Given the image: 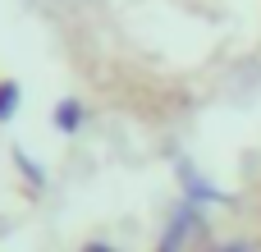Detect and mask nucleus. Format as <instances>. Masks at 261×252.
Returning <instances> with one entry per match:
<instances>
[{"instance_id":"1","label":"nucleus","mask_w":261,"mask_h":252,"mask_svg":"<svg viewBox=\"0 0 261 252\" xmlns=\"http://www.w3.org/2000/svg\"><path fill=\"white\" fill-rule=\"evenodd\" d=\"M206 234V216H202V207L197 202H179L174 211H170V220H165V234H161V243L156 252H184L193 239H202Z\"/></svg>"},{"instance_id":"2","label":"nucleus","mask_w":261,"mask_h":252,"mask_svg":"<svg viewBox=\"0 0 261 252\" xmlns=\"http://www.w3.org/2000/svg\"><path fill=\"white\" fill-rule=\"evenodd\" d=\"M174 174H179V184H184V197H188V202H197V207L225 202V193H220V188H216L211 179H202V174H197V170H193L188 161H179V165H174Z\"/></svg>"},{"instance_id":"3","label":"nucleus","mask_w":261,"mask_h":252,"mask_svg":"<svg viewBox=\"0 0 261 252\" xmlns=\"http://www.w3.org/2000/svg\"><path fill=\"white\" fill-rule=\"evenodd\" d=\"M83 119H87V106H83L78 96H64V101L55 106V129H60V133H78Z\"/></svg>"},{"instance_id":"4","label":"nucleus","mask_w":261,"mask_h":252,"mask_svg":"<svg viewBox=\"0 0 261 252\" xmlns=\"http://www.w3.org/2000/svg\"><path fill=\"white\" fill-rule=\"evenodd\" d=\"M18 101H23V92H18V83H0V124H9L14 119V110H18Z\"/></svg>"},{"instance_id":"5","label":"nucleus","mask_w":261,"mask_h":252,"mask_svg":"<svg viewBox=\"0 0 261 252\" xmlns=\"http://www.w3.org/2000/svg\"><path fill=\"white\" fill-rule=\"evenodd\" d=\"M14 161H18V170L28 174V184H32V188H46V174L32 165V156H28V152H14Z\"/></svg>"},{"instance_id":"6","label":"nucleus","mask_w":261,"mask_h":252,"mask_svg":"<svg viewBox=\"0 0 261 252\" xmlns=\"http://www.w3.org/2000/svg\"><path fill=\"white\" fill-rule=\"evenodd\" d=\"M78 252H119L115 243H106V239H92V243H83Z\"/></svg>"},{"instance_id":"7","label":"nucleus","mask_w":261,"mask_h":252,"mask_svg":"<svg viewBox=\"0 0 261 252\" xmlns=\"http://www.w3.org/2000/svg\"><path fill=\"white\" fill-rule=\"evenodd\" d=\"M211 252H257V248H252V243H216Z\"/></svg>"}]
</instances>
